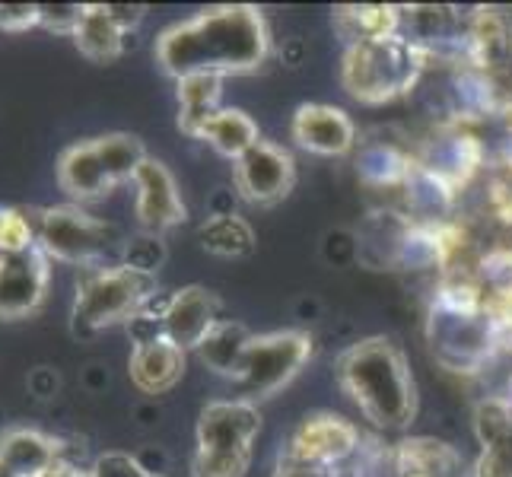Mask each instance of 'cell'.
<instances>
[{
    "mask_svg": "<svg viewBox=\"0 0 512 477\" xmlns=\"http://www.w3.org/2000/svg\"><path fill=\"white\" fill-rule=\"evenodd\" d=\"M268 58V29L255 7H217L169 26L156 39V61L175 80L249 74Z\"/></svg>",
    "mask_w": 512,
    "mask_h": 477,
    "instance_id": "1",
    "label": "cell"
},
{
    "mask_svg": "<svg viewBox=\"0 0 512 477\" xmlns=\"http://www.w3.org/2000/svg\"><path fill=\"white\" fill-rule=\"evenodd\" d=\"M338 382L366 420L382 430L408 427L417 414V388L398 344L369 338L353 344L338 360Z\"/></svg>",
    "mask_w": 512,
    "mask_h": 477,
    "instance_id": "2",
    "label": "cell"
},
{
    "mask_svg": "<svg viewBox=\"0 0 512 477\" xmlns=\"http://www.w3.org/2000/svg\"><path fill=\"white\" fill-rule=\"evenodd\" d=\"M423 51L398 32L379 39L353 42L344 55L341 80L347 93L360 102H388L398 99L417 83L423 70Z\"/></svg>",
    "mask_w": 512,
    "mask_h": 477,
    "instance_id": "3",
    "label": "cell"
},
{
    "mask_svg": "<svg viewBox=\"0 0 512 477\" xmlns=\"http://www.w3.org/2000/svg\"><path fill=\"white\" fill-rule=\"evenodd\" d=\"M261 430V414L252 401H214L198 420L194 477H242L252 465V443Z\"/></svg>",
    "mask_w": 512,
    "mask_h": 477,
    "instance_id": "4",
    "label": "cell"
},
{
    "mask_svg": "<svg viewBox=\"0 0 512 477\" xmlns=\"http://www.w3.org/2000/svg\"><path fill=\"white\" fill-rule=\"evenodd\" d=\"M153 296H156V277L147 271H134L128 264L93 268L83 274L77 287L74 318L86 331H99L118 322H134Z\"/></svg>",
    "mask_w": 512,
    "mask_h": 477,
    "instance_id": "5",
    "label": "cell"
},
{
    "mask_svg": "<svg viewBox=\"0 0 512 477\" xmlns=\"http://www.w3.org/2000/svg\"><path fill=\"white\" fill-rule=\"evenodd\" d=\"M312 357V341L303 331H274L252 338L245 347L242 369H239V385L245 401L268 398L280 392L284 385L293 382V376L306 366Z\"/></svg>",
    "mask_w": 512,
    "mask_h": 477,
    "instance_id": "6",
    "label": "cell"
},
{
    "mask_svg": "<svg viewBox=\"0 0 512 477\" xmlns=\"http://www.w3.org/2000/svg\"><path fill=\"white\" fill-rule=\"evenodd\" d=\"M115 242V229L77 204L39 210V249L48 261L90 264Z\"/></svg>",
    "mask_w": 512,
    "mask_h": 477,
    "instance_id": "7",
    "label": "cell"
},
{
    "mask_svg": "<svg viewBox=\"0 0 512 477\" xmlns=\"http://www.w3.org/2000/svg\"><path fill=\"white\" fill-rule=\"evenodd\" d=\"M296 182V166L293 156L271 144V140H258L252 150H245L236 159V188L249 204L268 207L287 198Z\"/></svg>",
    "mask_w": 512,
    "mask_h": 477,
    "instance_id": "8",
    "label": "cell"
},
{
    "mask_svg": "<svg viewBox=\"0 0 512 477\" xmlns=\"http://www.w3.org/2000/svg\"><path fill=\"white\" fill-rule=\"evenodd\" d=\"M48 255L32 249L23 255H0V322L29 318L48 293Z\"/></svg>",
    "mask_w": 512,
    "mask_h": 477,
    "instance_id": "9",
    "label": "cell"
},
{
    "mask_svg": "<svg viewBox=\"0 0 512 477\" xmlns=\"http://www.w3.org/2000/svg\"><path fill=\"white\" fill-rule=\"evenodd\" d=\"M134 188H137V220L150 236H160L166 229L185 223L188 207L182 201L172 172L160 159L147 156V163L134 175Z\"/></svg>",
    "mask_w": 512,
    "mask_h": 477,
    "instance_id": "10",
    "label": "cell"
},
{
    "mask_svg": "<svg viewBox=\"0 0 512 477\" xmlns=\"http://www.w3.org/2000/svg\"><path fill=\"white\" fill-rule=\"evenodd\" d=\"M217 299L204 287H185L169 296L160 318V331L182 350H198L204 338L217 328Z\"/></svg>",
    "mask_w": 512,
    "mask_h": 477,
    "instance_id": "11",
    "label": "cell"
},
{
    "mask_svg": "<svg viewBox=\"0 0 512 477\" xmlns=\"http://www.w3.org/2000/svg\"><path fill=\"white\" fill-rule=\"evenodd\" d=\"M357 446H360V433L344 417L312 414L296 427L287 452L299 458H312V462L338 465L357 452Z\"/></svg>",
    "mask_w": 512,
    "mask_h": 477,
    "instance_id": "12",
    "label": "cell"
},
{
    "mask_svg": "<svg viewBox=\"0 0 512 477\" xmlns=\"http://www.w3.org/2000/svg\"><path fill=\"white\" fill-rule=\"evenodd\" d=\"M128 373L140 392L163 395L185 376V350L175 347L163 331L150 334L144 341H134Z\"/></svg>",
    "mask_w": 512,
    "mask_h": 477,
    "instance_id": "13",
    "label": "cell"
},
{
    "mask_svg": "<svg viewBox=\"0 0 512 477\" xmlns=\"http://www.w3.org/2000/svg\"><path fill=\"white\" fill-rule=\"evenodd\" d=\"M293 137L299 147H306L319 156H344L353 140H357V131H353V121L347 118V112L334 109V105H299V112L293 118Z\"/></svg>",
    "mask_w": 512,
    "mask_h": 477,
    "instance_id": "14",
    "label": "cell"
},
{
    "mask_svg": "<svg viewBox=\"0 0 512 477\" xmlns=\"http://www.w3.org/2000/svg\"><path fill=\"white\" fill-rule=\"evenodd\" d=\"M58 185L74 201H96L115 188V182L109 179V172H105L102 159H99L96 140L70 144L58 156Z\"/></svg>",
    "mask_w": 512,
    "mask_h": 477,
    "instance_id": "15",
    "label": "cell"
},
{
    "mask_svg": "<svg viewBox=\"0 0 512 477\" xmlns=\"http://www.w3.org/2000/svg\"><path fill=\"white\" fill-rule=\"evenodd\" d=\"M58 462H61V446L39 430L16 427L0 436V465H7L20 477H42Z\"/></svg>",
    "mask_w": 512,
    "mask_h": 477,
    "instance_id": "16",
    "label": "cell"
},
{
    "mask_svg": "<svg viewBox=\"0 0 512 477\" xmlns=\"http://www.w3.org/2000/svg\"><path fill=\"white\" fill-rule=\"evenodd\" d=\"M194 137L207 140L210 147L229 159H239L245 150H252L258 144V125L242 109H220L194 131Z\"/></svg>",
    "mask_w": 512,
    "mask_h": 477,
    "instance_id": "17",
    "label": "cell"
},
{
    "mask_svg": "<svg viewBox=\"0 0 512 477\" xmlns=\"http://www.w3.org/2000/svg\"><path fill=\"white\" fill-rule=\"evenodd\" d=\"M125 35L115 26V20L105 13V4H86V16L80 29L74 32V42L80 48V55H86L90 61H115L121 51H125Z\"/></svg>",
    "mask_w": 512,
    "mask_h": 477,
    "instance_id": "18",
    "label": "cell"
},
{
    "mask_svg": "<svg viewBox=\"0 0 512 477\" xmlns=\"http://www.w3.org/2000/svg\"><path fill=\"white\" fill-rule=\"evenodd\" d=\"M252 338L255 334H249V328H245L242 322H217V328L207 334L204 344L198 347V353L214 373L239 379L245 347H249Z\"/></svg>",
    "mask_w": 512,
    "mask_h": 477,
    "instance_id": "19",
    "label": "cell"
},
{
    "mask_svg": "<svg viewBox=\"0 0 512 477\" xmlns=\"http://www.w3.org/2000/svg\"><path fill=\"white\" fill-rule=\"evenodd\" d=\"M395 477H452L458 458L446 443H433V439H414V443H401L392 452Z\"/></svg>",
    "mask_w": 512,
    "mask_h": 477,
    "instance_id": "20",
    "label": "cell"
},
{
    "mask_svg": "<svg viewBox=\"0 0 512 477\" xmlns=\"http://www.w3.org/2000/svg\"><path fill=\"white\" fill-rule=\"evenodd\" d=\"M220 90H223V77H210V74H194L179 80V125L185 134L194 137L210 115L220 112Z\"/></svg>",
    "mask_w": 512,
    "mask_h": 477,
    "instance_id": "21",
    "label": "cell"
},
{
    "mask_svg": "<svg viewBox=\"0 0 512 477\" xmlns=\"http://www.w3.org/2000/svg\"><path fill=\"white\" fill-rule=\"evenodd\" d=\"M201 242L214 255L245 258L255 252V229L236 214H214L201 226Z\"/></svg>",
    "mask_w": 512,
    "mask_h": 477,
    "instance_id": "22",
    "label": "cell"
},
{
    "mask_svg": "<svg viewBox=\"0 0 512 477\" xmlns=\"http://www.w3.org/2000/svg\"><path fill=\"white\" fill-rule=\"evenodd\" d=\"M96 150L105 172L115 185L121 182H134L137 169L147 163V150L134 134H105L96 137Z\"/></svg>",
    "mask_w": 512,
    "mask_h": 477,
    "instance_id": "23",
    "label": "cell"
},
{
    "mask_svg": "<svg viewBox=\"0 0 512 477\" xmlns=\"http://www.w3.org/2000/svg\"><path fill=\"white\" fill-rule=\"evenodd\" d=\"M39 249V210L0 207V255H23Z\"/></svg>",
    "mask_w": 512,
    "mask_h": 477,
    "instance_id": "24",
    "label": "cell"
},
{
    "mask_svg": "<svg viewBox=\"0 0 512 477\" xmlns=\"http://www.w3.org/2000/svg\"><path fill=\"white\" fill-rule=\"evenodd\" d=\"M83 16H86V4H39V26L70 35V39L80 29Z\"/></svg>",
    "mask_w": 512,
    "mask_h": 477,
    "instance_id": "25",
    "label": "cell"
},
{
    "mask_svg": "<svg viewBox=\"0 0 512 477\" xmlns=\"http://www.w3.org/2000/svg\"><path fill=\"white\" fill-rule=\"evenodd\" d=\"M90 477H160V474L147 471L140 462H134L131 455L109 452V455H102L99 462L93 465Z\"/></svg>",
    "mask_w": 512,
    "mask_h": 477,
    "instance_id": "26",
    "label": "cell"
},
{
    "mask_svg": "<svg viewBox=\"0 0 512 477\" xmlns=\"http://www.w3.org/2000/svg\"><path fill=\"white\" fill-rule=\"evenodd\" d=\"M274 477H338V465L312 462V458H299V455L284 452Z\"/></svg>",
    "mask_w": 512,
    "mask_h": 477,
    "instance_id": "27",
    "label": "cell"
},
{
    "mask_svg": "<svg viewBox=\"0 0 512 477\" xmlns=\"http://www.w3.org/2000/svg\"><path fill=\"white\" fill-rule=\"evenodd\" d=\"M163 255H166V252H163L160 239H156V236H144V239L131 242V249H128V268L153 274V271H156V264L163 261Z\"/></svg>",
    "mask_w": 512,
    "mask_h": 477,
    "instance_id": "28",
    "label": "cell"
},
{
    "mask_svg": "<svg viewBox=\"0 0 512 477\" xmlns=\"http://www.w3.org/2000/svg\"><path fill=\"white\" fill-rule=\"evenodd\" d=\"M39 26V4H0V29L23 32Z\"/></svg>",
    "mask_w": 512,
    "mask_h": 477,
    "instance_id": "29",
    "label": "cell"
},
{
    "mask_svg": "<svg viewBox=\"0 0 512 477\" xmlns=\"http://www.w3.org/2000/svg\"><path fill=\"white\" fill-rule=\"evenodd\" d=\"M105 13L112 16L121 32L137 29L140 20H144V7H128V4H105Z\"/></svg>",
    "mask_w": 512,
    "mask_h": 477,
    "instance_id": "30",
    "label": "cell"
},
{
    "mask_svg": "<svg viewBox=\"0 0 512 477\" xmlns=\"http://www.w3.org/2000/svg\"><path fill=\"white\" fill-rule=\"evenodd\" d=\"M42 477H90V471H80L77 465H70V462H64V458H61V462L51 465Z\"/></svg>",
    "mask_w": 512,
    "mask_h": 477,
    "instance_id": "31",
    "label": "cell"
},
{
    "mask_svg": "<svg viewBox=\"0 0 512 477\" xmlns=\"http://www.w3.org/2000/svg\"><path fill=\"white\" fill-rule=\"evenodd\" d=\"M0 477H20V474H16V471H10L7 465H0Z\"/></svg>",
    "mask_w": 512,
    "mask_h": 477,
    "instance_id": "32",
    "label": "cell"
}]
</instances>
